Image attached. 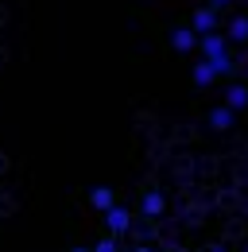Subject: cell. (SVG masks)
<instances>
[{"mask_svg": "<svg viewBox=\"0 0 248 252\" xmlns=\"http://www.w3.org/2000/svg\"><path fill=\"white\" fill-rule=\"evenodd\" d=\"M190 28H194L198 35L221 32V16H217V8H210V4H198V8H194V16H190Z\"/></svg>", "mask_w": 248, "mask_h": 252, "instance_id": "obj_1", "label": "cell"}, {"mask_svg": "<svg viewBox=\"0 0 248 252\" xmlns=\"http://www.w3.org/2000/svg\"><path fill=\"white\" fill-rule=\"evenodd\" d=\"M101 218H105V229H109L113 237H124V233L132 229V210H128V206H121V202H117L113 210H105Z\"/></svg>", "mask_w": 248, "mask_h": 252, "instance_id": "obj_2", "label": "cell"}, {"mask_svg": "<svg viewBox=\"0 0 248 252\" xmlns=\"http://www.w3.org/2000/svg\"><path fill=\"white\" fill-rule=\"evenodd\" d=\"M198 51H202V59H217V55H229V39H225V32L202 35V39H198Z\"/></svg>", "mask_w": 248, "mask_h": 252, "instance_id": "obj_3", "label": "cell"}, {"mask_svg": "<svg viewBox=\"0 0 248 252\" xmlns=\"http://www.w3.org/2000/svg\"><path fill=\"white\" fill-rule=\"evenodd\" d=\"M163 210H167V198L159 194V190H148L144 198H140V214L152 221V218H163Z\"/></svg>", "mask_w": 248, "mask_h": 252, "instance_id": "obj_4", "label": "cell"}, {"mask_svg": "<svg viewBox=\"0 0 248 252\" xmlns=\"http://www.w3.org/2000/svg\"><path fill=\"white\" fill-rule=\"evenodd\" d=\"M198 39H202V35L194 32V28H175V32H171V47H175L179 55H186V51L198 47Z\"/></svg>", "mask_w": 248, "mask_h": 252, "instance_id": "obj_5", "label": "cell"}, {"mask_svg": "<svg viewBox=\"0 0 248 252\" xmlns=\"http://www.w3.org/2000/svg\"><path fill=\"white\" fill-rule=\"evenodd\" d=\"M225 105H229L233 113L248 109V86H245V82H229V90H225Z\"/></svg>", "mask_w": 248, "mask_h": 252, "instance_id": "obj_6", "label": "cell"}, {"mask_svg": "<svg viewBox=\"0 0 248 252\" xmlns=\"http://www.w3.org/2000/svg\"><path fill=\"white\" fill-rule=\"evenodd\" d=\"M233 121H237V113H233L229 105H214V109H210V128H214V132H229Z\"/></svg>", "mask_w": 248, "mask_h": 252, "instance_id": "obj_7", "label": "cell"}, {"mask_svg": "<svg viewBox=\"0 0 248 252\" xmlns=\"http://www.w3.org/2000/svg\"><path fill=\"white\" fill-rule=\"evenodd\" d=\"M190 78H194V86H214V78H221V74H217V66L210 59H198L194 70H190Z\"/></svg>", "mask_w": 248, "mask_h": 252, "instance_id": "obj_8", "label": "cell"}, {"mask_svg": "<svg viewBox=\"0 0 248 252\" xmlns=\"http://www.w3.org/2000/svg\"><path fill=\"white\" fill-rule=\"evenodd\" d=\"M90 206H93V210H101V214L113 210V206H117V190H113V187H93L90 190Z\"/></svg>", "mask_w": 248, "mask_h": 252, "instance_id": "obj_9", "label": "cell"}, {"mask_svg": "<svg viewBox=\"0 0 248 252\" xmlns=\"http://www.w3.org/2000/svg\"><path fill=\"white\" fill-rule=\"evenodd\" d=\"M225 39L229 43H248V16H233L225 24Z\"/></svg>", "mask_w": 248, "mask_h": 252, "instance_id": "obj_10", "label": "cell"}, {"mask_svg": "<svg viewBox=\"0 0 248 252\" xmlns=\"http://www.w3.org/2000/svg\"><path fill=\"white\" fill-rule=\"evenodd\" d=\"M93 252H121V237H113V233H105L97 245H93Z\"/></svg>", "mask_w": 248, "mask_h": 252, "instance_id": "obj_11", "label": "cell"}, {"mask_svg": "<svg viewBox=\"0 0 248 252\" xmlns=\"http://www.w3.org/2000/svg\"><path fill=\"white\" fill-rule=\"evenodd\" d=\"M225 4H233V0H210V8H217V12H221Z\"/></svg>", "mask_w": 248, "mask_h": 252, "instance_id": "obj_12", "label": "cell"}, {"mask_svg": "<svg viewBox=\"0 0 248 252\" xmlns=\"http://www.w3.org/2000/svg\"><path fill=\"white\" fill-rule=\"evenodd\" d=\"M70 252H93V249H86V245H78V249H70Z\"/></svg>", "mask_w": 248, "mask_h": 252, "instance_id": "obj_13", "label": "cell"}, {"mask_svg": "<svg viewBox=\"0 0 248 252\" xmlns=\"http://www.w3.org/2000/svg\"><path fill=\"white\" fill-rule=\"evenodd\" d=\"M132 252H155V249H148V245H140V249H132Z\"/></svg>", "mask_w": 248, "mask_h": 252, "instance_id": "obj_14", "label": "cell"}, {"mask_svg": "<svg viewBox=\"0 0 248 252\" xmlns=\"http://www.w3.org/2000/svg\"><path fill=\"white\" fill-rule=\"evenodd\" d=\"M206 252H225V249H221V245H214V249H206Z\"/></svg>", "mask_w": 248, "mask_h": 252, "instance_id": "obj_15", "label": "cell"}, {"mask_svg": "<svg viewBox=\"0 0 248 252\" xmlns=\"http://www.w3.org/2000/svg\"><path fill=\"white\" fill-rule=\"evenodd\" d=\"M245 252H248V245H245Z\"/></svg>", "mask_w": 248, "mask_h": 252, "instance_id": "obj_16", "label": "cell"}]
</instances>
